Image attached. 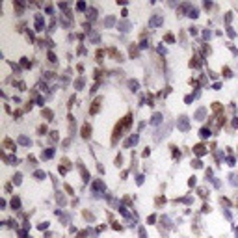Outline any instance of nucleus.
Here are the masks:
<instances>
[{"label": "nucleus", "instance_id": "33", "mask_svg": "<svg viewBox=\"0 0 238 238\" xmlns=\"http://www.w3.org/2000/svg\"><path fill=\"white\" fill-rule=\"evenodd\" d=\"M192 168H196V169H201V168H203V162H201L199 158H196V160H192Z\"/></svg>", "mask_w": 238, "mask_h": 238}, {"label": "nucleus", "instance_id": "46", "mask_svg": "<svg viewBox=\"0 0 238 238\" xmlns=\"http://www.w3.org/2000/svg\"><path fill=\"white\" fill-rule=\"evenodd\" d=\"M37 227H39L41 231H45V229H49V221H41V223H39Z\"/></svg>", "mask_w": 238, "mask_h": 238}, {"label": "nucleus", "instance_id": "52", "mask_svg": "<svg viewBox=\"0 0 238 238\" xmlns=\"http://www.w3.org/2000/svg\"><path fill=\"white\" fill-rule=\"evenodd\" d=\"M190 36H197V26H190Z\"/></svg>", "mask_w": 238, "mask_h": 238}, {"label": "nucleus", "instance_id": "15", "mask_svg": "<svg viewBox=\"0 0 238 238\" xmlns=\"http://www.w3.org/2000/svg\"><path fill=\"white\" fill-rule=\"evenodd\" d=\"M117 28H119V30H121V32H125V34H127V32H130V28H132V24H130V23H128V20H121V23H119V24H117Z\"/></svg>", "mask_w": 238, "mask_h": 238}, {"label": "nucleus", "instance_id": "37", "mask_svg": "<svg viewBox=\"0 0 238 238\" xmlns=\"http://www.w3.org/2000/svg\"><path fill=\"white\" fill-rule=\"evenodd\" d=\"M84 84H86V80H84L82 77H80V78H77V82H74V86H77L78 89H82V88H84Z\"/></svg>", "mask_w": 238, "mask_h": 238}, {"label": "nucleus", "instance_id": "58", "mask_svg": "<svg viewBox=\"0 0 238 238\" xmlns=\"http://www.w3.org/2000/svg\"><path fill=\"white\" fill-rule=\"evenodd\" d=\"M4 188H6V192H8V193H9V192H11V184H9V182H8V184H6Z\"/></svg>", "mask_w": 238, "mask_h": 238}, {"label": "nucleus", "instance_id": "9", "mask_svg": "<svg viewBox=\"0 0 238 238\" xmlns=\"http://www.w3.org/2000/svg\"><path fill=\"white\" fill-rule=\"evenodd\" d=\"M138 142H139V134H130V136H128V139H127V142H125L123 145H125V147L128 149V147H132V145H136Z\"/></svg>", "mask_w": 238, "mask_h": 238}, {"label": "nucleus", "instance_id": "2", "mask_svg": "<svg viewBox=\"0 0 238 238\" xmlns=\"http://www.w3.org/2000/svg\"><path fill=\"white\" fill-rule=\"evenodd\" d=\"M177 127H179L180 132H188L190 130V119H188V115H180L179 121H177Z\"/></svg>", "mask_w": 238, "mask_h": 238}, {"label": "nucleus", "instance_id": "41", "mask_svg": "<svg viewBox=\"0 0 238 238\" xmlns=\"http://www.w3.org/2000/svg\"><path fill=\"white\" fill-rule=\"evenodd\" d=\"M56 199H58V203H61V205H65V197L61 196V192H58L56 193Z\"/></svg>", "mask_w": 238, "mask_h": 238}, {"label": "nucleus", "instance_id": "55", "mask_svg": "<svg viewBox=\"0 0 238 238\" xmlns=\"http://www.w3.org/2000/svg\"><path fill=\"white\" fill-rule=\"evenodd\" d=\"M207 212H210V205L205 203V205H203V214H207Z\"/></svg>", "mask_w": 238, "mask_h": 238}, {"label": "nucleus", "instance_id": "39", "mask_svg": "<svg viewBox=\"0 0 238 238\" xmlns=\"http://www.w3.org/2000/svg\"><path fill=\"white\" fill-rule=\"evenodd\" d=\"M115 166H117V168H121V166H123V156H121V155H117V156H115Z\"/></svg>", "mask_w": 238, "mask_h": 238}, {"label": "nucleus", "instance_id": "21", "mask_svg": "<svg viewBox=\"0 0 238 238\" xmlns=\"http://www.w3.org/2000/svg\"><path fill=\"white\" fill-rule=\"evenodd\" d=\"M20 67H23V69H32V61L26 56H23V58H20Z\"/></svg>", "mask_w": 238, "mask_h": 238}, {"label": "nucleus", "instance_id": "51", "mask_svg": "<svg viewBox=\"0 0 238 238\" xmlns=\"http://www.w3.org/2000/svg\"><path fill=\"white\" fill-rule=\"evenodd\" d=\"M155 220H156V216H155V214H151L149 218H147V223H149V225H153V223H155Z\"/></svg>", "mask_w": 238, "mask_h": 238}, {"label": "nucleus", "instance_id": "1", "mask_svg": "<svg viewBox=\"0 0 238 238\" xmlns=\"http://www.w3.org/2000/svg\"><path fill=\"white\" fill-rule=\"evenodd\" d=\"M130 125H132V114L128 112L123 119H119V123L115 125V128H114V132H112V145H115L119 139H121L125 134V130H128V128H130Z\"/></svg>", "mask_w": 238, "mask_h": 238}, {"label": "nucleus", "instance_id": "25", "mask_svg": "<svg viewBox=\"0 0 238 238\" xmlns=\"http://www.w3.org/2000/svg\"><path fill=\"white\" fill-rule=\"evenodd\" d=\"M19 143L24 145V147H30V145H32V139L26 138V136H19Z\"/></svg>", "mask_w": 238, "mask_h": 238}, {"label": "nucleus", "instance_id": "35", "mask_svg": "<svg viewBox=\"0 0 238 238\" xmlns=\"http://www.w3.org/2000/svg\"><path fill=\"white\" fill-rule=\"evenodd\" d=\"M82 214H84V218H86V220H88V221H93V220H95V216H93V214H91L89 210H84Z\"/></svg>", "mask_w": 238, "mask_h": 238}, {"label": "nucleus", "instance_id": "24", "mask_svg": "<svg viewBox=\"0 0 238 238\" xmlns=\"http://www.w3.org/2000/svg\"><path fill=\"white\" fill-rule=\"evenodd\" d=\"M37 134H39V136L50 134V132H49V127H47V125H39V127H37Z\"/></svg>", "mask_w": 238, "mask_h": 238}, {"label": "nucleus", "instance_id": "7", "mask_svg": "<svg viewBox=\"0 0 238 238\" xmlns=\"http://www.w3.org/2000/svg\"><path fill=\"white\" fill-rule=\"evenodd\" d=\"M91 132H93L91 125H89V123H84V125H82V130H80L82 138H84V139H89V138H91Z\"/></svg>", "mask_w": 238, "mask_h": 238}, {"label": "nucleus", "instance_id": "5", "mask_svg": "<svg viewBox=\"0 0 238 238\" xmlns=\"http://www.w3.org/2000/svg\"><path fill=\"white\" fill-rule=\"evenodd\" d=\"M2 147H4L6 151H11V153H15V151H17V143L13 142L11 138H4V142H2Z\"/></svg>", "mask_w": 238, "mask_h": 238}, {"label": "nucleus", "instance_id": "47", "mask_svg": "<svg viewBox=\"0 0 238 238\" xmlns=\"http://www.w3.org/2000/svg\"><path fill=\"white\" fill-rule=\"evenodd\" d=\"M227 34H229V37H236V32H234L231 26H227Z\"/></svg>", "mask_w": 238, "mask_h": 238}, {"label": "nucleus", "instance_id": "50", "mask_svg": "<svg viewBox=\"0 0 238 238\" xmlns=\"http://www.w3.org/2000/svg\"><path fill=\"white\" fill-rule=\"evenodd\" d=\"M203 37H205V39H210V37H212V32H210V30H205V32H203Z\"/></svg>", "mask_w": 238, "mask_h": 238}, {"label": "nucleus", "instance_id": "8", "mask_svg": "<svg viewBox=\"0 0 238 238\" xmlns=\"http://www.w3.org/2000/svg\"><path fill=\"white\" fill-rule=\"evenodd\" d=\"M34 19H36V30L37 32H43V30H45V19H43V15L37 13Z\"/></svg>", "mask_w": 238, "mask_h": 238}, {"label": "nucleus", "instance_id": "18", "mask_svg": "<svg viewBox=\"0 0 238 238\" xmlns=\"http://www.w3.org/2000/svg\"><path fill=\"white\" fill-rule=\"evenodd\" d=\"M128 54H130V58H132V60L139 56V50H138V47L134 45V43H132V45H130V49H128Z\"/></svg>", "mask_w": 238, "mask_h": 238}, {"label": "nucleus", "instance_id": "29", "mask_svg": "<svg viewBox=\"0 0 238 238\" xmlns=\"http://www.w3.org/2000/svg\"><path fill=\"white\" fill-rule=\"evenodd\" d=\"M188 17H190V19H197V17H199V9H197V8H192L190 13H188Z\"/></svg>", "mask_w": 238, "mask_h": 238}, {"label": "nucleus", "instance_id": "30", "mask_svg": "<svg viewBox=\"0 0 238 238\" xmlns=\"http://www.w3.org/2000/svg\"><path fill=\"white\" fill-rule=\"evenodd\" d=\"M155 205H156V207H162V205H166V197H164V196H158V197L155 199Z\"/></svg>", "mask_w": 238, "mask_h": 238}, {"label": "nucleus", "instance_id": "26", "mask_svg": "<svg viewBox=\"0 0 238 238\" xmlns=\"http://www.w3.org/2000/svg\"><path fill=\"white\" fill-rule=\"evenodd\" d=\"M34 177H36L37 180H43V179L47 177V173H45V171H41V169H37V171H34Z\"/></svg>", "mask_w": 238, "mask_h": 238}, {"label": "nucleus", "instance_id": "49", "mask_svg": "<svg viewBox=\"0 0 238 238\" xmlns=\"http://www.w3.org/2000/svg\"><path fill=\"white\" fill-rule=\"evenodd\" d=\"M112 24H114V17H108L104 20V26H112Z\"/></svg>", "mask_w": 238, "mask_h": 238}, {"label": "nucleus", "instance_id": "13", "mask_svg": "<svg viewBox=\"0 0 238 238\" xmlns=\"http://www.w3.org/2000/svg\"><path fill=\"white\" fill-rule=\"evenodd\" d=\"M162 117H164V115H162L160 112H156V114H153V117H151V119H149V125H153V127H156V125H160V123H162Z\"/></svg>", "mask_w": 238, "mask_h": 238}, {"label": "nucleus", "instance_id": "36", "mask_svg": "<svg viewBox=\"0 0 238 238\" xmlns=\"http://www.w3.org/2000/svg\"><path fill=\"white\" fill-rule=\"evenodd\" d=\"M58 134H60L58 130H52V132H50V136H49V138H50V142H58V139H60V136H58Z\"/></svg>", "mask_w": 238, "mask_h": 238}, {"label": "nucleus", "instance_id": "32", "mask_svg": "<svg viewBox=\"0 0 238 238\" xmlns=\"http://www.w3.org/2000/svg\"><path fill=\"white\" fill-rule=\"evenodd\" d=\"M221 74H223L225 78H231V77H233V71H231L229 67H223V69H221Z\"/></svg>", "mask_w": 238, "mask_h": 238}, {"label": "nucleus", "instance_id": "42", "mask_svg": "<svg viewBox=\"0 0 238 238\" xmlns=\"http://www.w3.org/2000/svg\"><path fill=\"white\" fill-rule=\"evenodd\" d=\"M74 8H77V9H78V11H84V9H86V8H88V6H86V2H78L77 6H74Z\"/></svg>", "mask_w": 238, "mask_h": 238}, {"label": "nucleus", "instance_id": "44", "mask_svg": "<svg viewBox=\"0 0 238 238\" xmlns=\"http://www.w3.org/2000/svg\"><path fill=\"white\" fill-rule=\"evenodd\" d=\"M74 102H77V97L71 95V97H69V104H67V106H69V108H73V106H74Z\"/></svg>", "mask_w": 238, "mask_h": 238}, {"label": "nucleus", "instance_id": "40", "mask_svg": "<svg viewBox=\"0 0 238 238\" xmlns=\"http://www.w3.org/2000/svg\"><path fill=\"white\" fill-rule=\"evenodd\" d=\"M47 58H49L50 63H56V54H54V52H49V54H47Z\"/></svg>", "mask_w": 238, "mask_h": 238}, {"label": "nucleus", "instance_id": "19", "mask_svg": "<svg viewBox=\"0 0 238 238\" xmlns=\"http://www.w3.org/2000/svg\"><path fill=\"white\" fill-rule=\"evenodd\" d=\"M212 112H216V114H223V110H225V108L221 106V102H212Z\"/></svg>", "mask_w": 238, "mask_h": 238}, {"label": "nucleus", "instance_id": "34", "mask_svg": "<svg viewBox=\"0 0 238 238\" xmlns=\"http://www.w3.org/2000/svg\"><path fill=\"white\" fill-rule=\"evenodd\" d=\"M95 58H97V61H102V58H104V50L99 49V50L95 52Z\"/></svg>", "mask_w": 238, "mask_h": 238}, {"label": "nucleus", "instance_id": "10", "mask_svg": "<svg viewBox=\"0 0 238 238\" xmlns=\"http://www.w3.org/2000/svg\"><path fill=\"white\" fill-rule=\"evenodd\" d=\"M108 54H110V56H112L115 61H123V54H121V52H117L115 47H110V49H108Z\"/></svg>", "mask_w": 238, "mask_h": 238}, {"label": "nucleus", "instance_id": "28", "mask_svg": "<svg viewBox=\"0 0 238 238\" xmlns=\"http://www.w3.org/2000/svg\"><path fill=\"white\" fill-rule=\"evenodd\" d=\"M11 208H13V210H19V208H20V199H19V197H13V199H11Z\"/></svg>", "mask_w": 238, "mask_h": 238}, {"label": "nucleus", "instance_id": "3", "mask_svg": "<svg viewBox=\"0 0 238 238\" xmlns=\"http://www.w3.org/2000/svg\"><path fill=\"white\" fill-rule=\"evenodd\" d=\"M102 101H104V97H102V95L95 97V101L91 102V108H89V114H91V115L99 114V110H101V104H102Z\"/></svg>", "mask_w": 238, "mask_h": 238}, {"label": "nucleus", "instance_id": "11", "mask_svg": "<svg viewBox=\"0 0 238 238\" xmlns=\"http://www.w3.org/2000/svg\"><path fill=\"white\" fill-rule=\"evenodd\" d=\"M208 153V149L205 147L203 143H197L196 147H193V155H197V156H203V155H207Z\"/></svg>", "mask_w": 238, "mask_h": 238}, {"label": "nucleus", "instance_id": "22", "mask_svg": "<svg viewBox=\"0 0 238 238\" xmlns=\"http://www.w3.org/2000/svg\"><path fill=\"white\" fill-rule=\"evenodd\" d=\"M171 155H173V160H180V151L177 149V145H171Z\"/></svg>", "mask_w": 238, "mask_h": 238}, {"label": "nucleus", "instance_id": "17", "mask_svg": "<svg viewBox=\"0 0 238 238\" xmlns=\"http://www.w3.org/2000/svg\"><path fill=\"white\" fill-rule=\"evenodd\" d=\"M205 112H207V108H205V106H201L199 110H197L196 114H193V119H196V121H203V117H205Z\"/></svg>", "mask_w": 238, "mask_h": 238}, {"label": "nucleus", "instance_id": "54", "mask_svg": "<svg viewBox=\"0 0 238 238\" xmlns=\"http://www.w3.org/2000/svg\"><path fill=\"white\" fill-rule=\"evenodd\" d=\"M231 20H233V13H225V23H227V24H229V23H231Z\"/></svg>", "mask_w": 238, "mask_h": 238}, {"label": "nucleus", "instance_id": "38", "mask_svg": "<svg viewBox=\"0 0 238 238\" xmlns=\"http://www.w3.org/2000/svg\"><path fill=\"white\" fill-rule=\"evenodd\" d=\"M164 41L166 43H175V36H173V34H166L164 36Z\"/></svg>", "mask_w": 238, "mask_h": 238}, {"label": "nucleus", "instance_id": "43", "mask_svg": "<svg viewBox=\"0 0 238 238\" xmlns=\"http://www.w3.org/2000/svg\"><path fill=\"white\" fill-rule=\"evenodd\" d=\"M193 99H196V97H193V93H192V95H186V97H184V102H186V104H192Z\"/></svg>", "mask_w": 238, "mask_h": 238}, {"label": "nucleus", "instance_id": "4", "mask_svg": "<svg viewBox=\"0 0 238 238\" xmlns=\"http://www.w3.org/2000/svg\"><path fill=\"white\" fill-rule=\"evenodd\" d=\"M160 24H164V15H160V13H155L153 17L149 19V26L151 28H156Z\"/></svg>", "mask_w": 238, "mask_h": 238}, {"label": "nucleus", "instance_id": "14", "mask_svg": "<svg viewBox=\"0 0 238 238\" xmlns=\"http://www.w3.org/2000/svg\"><path fill=\"white\" fill-rule=\"evenodd\" d=\"M41 115L45 117V121H52V119H54V112L50 110V108H43V110H41Z\"/></svg>", "mask_w": 238, "mask_h": 238}, {"label": "nucleus", "instance_id": "20", "mask_svg": "<svg viewBox=\"0 0 238 238\" xmlns=\"http://www.w3.org/2000/svg\"><path fill=\"white\" fill-rule=\"evenodd\" d=\"M210 128H207V127H203L201 130H199V136H201V139H207V138H210Z\"/></svg>", "mask_w": 238, "mask_h": 238}, {"label": "nucleus", "instance_id": "31", "mask_svg": "<svg viewBox=\"0 0 238 238\" xmlns=\"http://www.w3.org/2000/svg\"><path fill=\"white\" fill-rule=\"evenodd\" d=\"M54 77H56V73H52V71H45V73H43V78H47V80H54Z\"/></svg>", "mask_w": 238, "mask_h": 238}, {"label": "nucleus", "instance_id": "6", "mask_svg": "<svg viewBox=\"0 0 238 238\" xmlns=\"http://www.w3.org/2000/svg\"><path fill=\"white\" fill-rule=\"evenodd\" d=\"M77 166H78V169H80V175H82V180L84 182H89V171L86 169V166L82 164V160H78L77 162Z\"/></svg>", "mask_w": 238, "mask_h": 238}, {"label": "nucleus", "instance_id": "27", "mask_svg": "<svg viewBox=\"0 0 238 238\" xmlns=\"http://www.w3.org/2000/svg\"><path fill=\"white\" fill-rule=\"evenodd\" d=\"M11 180H13V184H20V182H23V175H20V173H15V175L11 177Z\"/></svg>", "mask_w": 238, "mask_h": 238}, {"label": "nucleus", "instance_id": "12", "mask_svg": "<svg viewBox=\"0 0 238 238\" xmlns=\"http://www.w3.org/2000/svg\"><path fill=\"white\" fill-rule=\"evenodd\" d=\"M52 156H54V149L52 147H47V149L41 151V160H50Z\"/></svg>", "mask_w": 238, "mask_h": 238}, {"label": "nucleus", "instance_id": "16", "mask_svg": "<svg viewBox=\"0 0 238 238\" xmlns=\"http://www.w3.org/2000/svg\"><path fill=\"white\" fill-rule=\"evenodd\" d=\"M127 84H128V89H130L132 93H136V91L139 89V82H138V80H134V78H130Z\"/></svg>", "mask_w": 238, "mask_h": 238}, {"label": "nucleus", "instance_id": "53", "mask_svg": "<svg viewBox=\"0 0 238 238\" xmlns=\"http://www.w3.org/2000/svg\"><path fill=\"white\" fill-rule=\"evenodd\" d=\"M65 192L69 193V196H74V190H73V186H69V184H65Z\"/></svg>", "mask_w": 238, "mask_h": 238}, {"label": "nucleus", "instance_id": "57", "mask_svg": "<svg viewBox=\"0 0 238 238\" xmlns=\"http://www.w3.org/2000/svg\"><path fill=\"white\" fill-rule=\"evenodd\" d=\"M234 162H236V160H234L233 156H229V158H227V164H229V166H234Z\"/></svg>", "mask_w": 238, "mask_h": 238}, {"label": "nucleus", "instance_id": "23", "mask_svg": "<svg viewBox=\"0 0 238 238\" xmlns=\"http://www.w3.org/2000/svg\"><path fill=\"white\" fill-rule=\"evenodd\" d=\"M86 17H88L89 20H95L97 19V8H89L88 13H86Z\"/></svg>", "mask_w": 238, "mask_h": 238}, {"label": "nucleus", "instance_id": "56", "mask_svg": "<svg viewBox=\"0 0 238 238\" xmlns=\"http://www.w3.org/2000/svg\"><path fill=\"white\" fill-rule=\"evenodd\" d=\"M196 177H190V180H188V186H196Z\"/></svg>", "mask_w": 238, "mask_h": 238}, {"label": "nucleus", "instance_id": "48", "mask_svg": "<svg viewBox=\"0 0 238 238\" xmlns=\"http://www.w3.org/2000/svg\"><path fill=\"white\" fill-rule=\"evenodd\" d=\"M149 45H151V43H149L147 39H143L142 43H139V49H149Z\"/></svg>", "mask_w": 238, "mask_h": 238}, {"label": "nucleus", "instance_id": "45", "mask_svg": "<svg viewBox=\"0 0 238 238\" xmlns=\"http://www.w3.org/2000/svg\"><path fill=\"white\" fill-rule=\"evenodd\" d=\"M231 184H238V175H236V173H233V175H231Z\"/></svg>", "mask_w": 238, "mask_h": 238}]
</instances>
